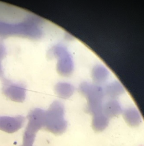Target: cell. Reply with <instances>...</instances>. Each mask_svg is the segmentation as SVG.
Instances as JSON below:
<instances>
[{
  "label": "cell",
  "instance_id": "obj_5",
  "mask_svg": "<svg viewBox=\"0 0 144 146\" xmlns=\"http://www.w3.org/2000/svg\"><path fill=\"white\" fill-rule=\"evenodd\" d=\"M24 122L25 118L21 115L0 116V130L9 133H15L22 127Z\"/></svg>",
  "mask_w": 144,
  "mask_h": 146
},
{
  "label": "cell",
  "instance_id": "obj_8",
  "mask_svg": "<svg viewBox=\"0 0 144 146\" xmlns=\"http://www.w3.org/2000/svg\"><path fill=\"white\" fill-rule=\"evenodd\" d=\"M21 146H33L32 145H22Z\"/></svg>",
  "mask_w": 144,
  "mask_h": 146
},
{
  "label": "cell",
  "instance_id": "obj_6",
  "mask_svg": "<svg viewBox=\"0 0 144 146\" xmlns=\"http://www.w3.org/2000/svg\"><path fill=\"white\" fill-rule=\"evenodd\" d=\"M124 118L127 123L131 126H137L141 122L137 111L133 109L127 110L124 113Z\"/></svg>",
  "mask_w": 144,
  "mask_h": 146
},
{
  "label": "cell",
  "instance_id": "obj_7",
  "mask_svg": "<svg viewBox=\"0 0 144 146\" xmlns=\"http://www.w3.org/2000/svg\"><path fill=\"white\" fill-rule=\"evenodd\" d=\"M6 49L3 42H0V78L3 80L4 78V72L1 64L2 60L4 59L6 55Z\"/></svg>",
  "mask_w": 144,
  "mask_h": 146
},
{
  "label": "cell",
  "instance_id": "obj_4",
  "mask_svg": "<svg viewBox=\"0 0 144 146\" xmlns=\"http://www.w3.org/2000/svg\"><path fill=\"white\" fill-rule=\"evenodd\" d=\"M2 81V93L7 98L15 102L24 101L26 97V88L23 84L5 78Z\"/></svg>",
  "mask_w": 144,
  "mask_h": 146
},
{
  "label": "cell",
  "instance_id": "obj_1",
  "mask_svg": "<svg viewBox=\"0 0 144 146\" xmlns=\"http://www.w3.org/2000/svg\"><path fill=\"white\" fill-rule=\"evenodd\" d=\"M38 20L34 17H29L18 23H7L0 21V37L21 36L36 38L41 35Z\"/></svg>",
  "mask_w": 144,
  "mask_h": 146
},
{
  "label": "cell",
  "instance_id": "obj_2",
  "mask_svg": "<svg viewBox=\"0 0 144 146\" xmlns=\"http://www.w3.org/2000/svg\"><path fill=\"white\" fill-rule=\"evenodd\" d=\"M67 127L64 118V109L62 105L54 103L44 115V128L56 135L65 133Z\"/></svg>",
  "mask_w": 144,
  "mask_h": 146
},
{
  "label": "cell",
  "instance_id": "obj_3",
  "mask_svg": "<svg viewBox=\"0 0 144 146\" xmlns=\"http://www.w3.org/2000/svg\"><path fill=\"white\" fill-rule=\"evenodd\" d=\"M45 111L36 108L32 111L28 115V122L24 134L23 143L33 145L37 133L44 127Z\"/></svg>",
  "mask_w": 144,
  "mask_h": 146
}]
</instances>
